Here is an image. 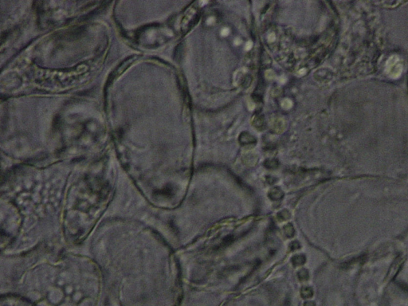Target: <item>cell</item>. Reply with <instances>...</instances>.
Masks as SVG:
<instances>
[{
  "instance_id": "6",
  "label": "cell",
  "mask_w": 408,
  "mask_h": 306,
  "mask_svg": "<svg viewBox=\"0 0 408 306\" xmlns=\"http://www.w3.org/2000/svg\"><path fill=\"white\" fill-rule=\"evenodd\" d=\"M277 218L279 221H286L290 218V213L288 210H283L277 215Z\"/></svg>"
},
{
  "instance_id": "7",
  "label": "cell",
  "mask_w": 408,
  "mask_h": 306,
  "mask_svg": "<svg viewBox=\"0 0 408 306\" xmlns=\"http://www.w3.org/2000/svg\"><path fill=\"white\" fill-rule=\"evenodd\" d=\"M289 248L291 250H296L301 248V244L297 241H293L289 244Z\"/></svg>"
},
{
  "instance_id": "2",
  "label": "cell",
  "mask_w": 408,
  "mask_h": 306,
  "mask_svg": "<svg viewBox=\"0 0 408 306\" xmlns=\"http://www.w3.org/2000/svg\"><path fill=\"white\" fill-rule=\"evenodd\" d=\"M305 261H306V257H305V256L303 255V254H297V255H295L292 257V259H291V262H292V265H293L294 266H302L303 264H305Z\"/></svg>"
},
{
  "instance_id": "3",
  "label": "cell",
  "mask_w": 408,
  "mask_h": 306,
  "mask_svg": "<svg viewBox=\"0 0 408 306\" xmlns=\"http://www.w3.org/2000/svg\"><path fill=\"white\" fill-rule=\"evenodd\" d=\"M301 297L305 299H308V298H312V295H313V290H312V288H310V287L305 286L303 287L302 289H301Z\"/></svg>"
},
{
  "instance_id": "8",
  "label": "cell",
  "mask_w": 408,
  "mask_h": 306,
  "mask_svg": "<svg viewBox=\"0 0 408 306\" xmlns=\"http://www.w3.org/2000/svg\"><path fill=\"white\" fill-rule=\"evenodd\" d=\"M266 166L268 167V168H276V167H277V162L276 160H271V161L268 160L266 163Z\"/></svg>"
},
{
  "instance_id": "4",
  "label": "cell",
  "mask_w": 408,
  "mask_h": 306,
  "mask_svg": "<svg viewBox=\"0 0 408 306\" xmlns=\"http://www.w3.org/2000/svg\"><path fill=\"white\" fill-rule=\"evenodd\" d=\"M283 231H284V234H285L286 236H287L288 238H292L295 234V230L294 228H293V226L290 223L287 224V225H286V226H284Z\"/></svg>"
},
{
  "instance_id": "9",
  "label": "cell",
  "mask_w": 408,
  "mask_h": 306,
  "mask_svg": "<svg viewBox=\"0 0 408 306\" xmlns=\"http://www.w3.org/2000/svg\"><path fill=\"white\" fill-rule=\"evenodd\" d=\"M304 306H316V304L313 301H306L304 304Z\"/></svg>"
},
{
  "instance_id": "5",
  "label": "cell",
  "mask_w": 408,
  "mask_h": 306,
  "mask_svg": "<svg viewBox=\"0 0 408 306\" xmlns=\"http://www.w3.org/2000/svg\"><path fill=\"white\" fill-rule=\"evenodd\" d=\"M297 277L299 278V280L301 281V282H306L309 278V274H308V272L306 269H301L298 272Z\"/></svg>"
},
{
  "instance_id": "1",
  "label": "cell",
  "mask_w": 408,
  "mask_h": 306,
  "mask_svg": "<svg viewBox=\"0 0 408 306\" xmlns=\"http://www.w3.org/2000/svg\"><path fill=\"white\" fill-rule=\"evenodd\" d=\"M269 197L272 200H275V201L281 200L284 197V192L279 187H274V188L271 189L269 192Z\"/></svg>"
}]
</instances>
